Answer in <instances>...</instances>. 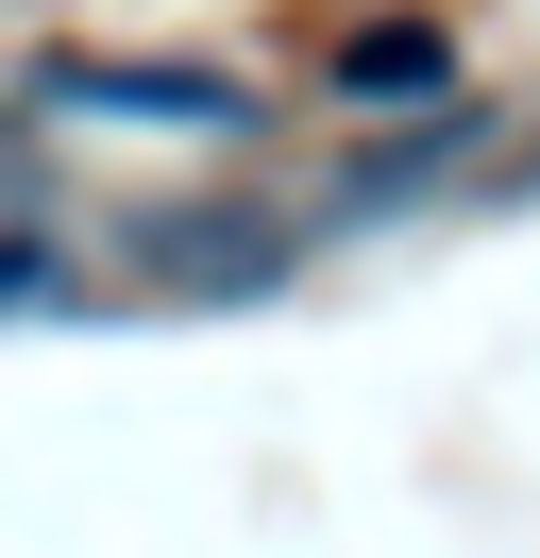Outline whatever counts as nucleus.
Segmentation results:
<instances>
[{"label":"nucleus","mask_w":540,"mask_h":558,"mask_svg":"<svg viewBox=\"0 0 540 558\" xmlns=\"http://www.w3.org/2000/svg\"><path fill=\"white\" fill-rule=\"evenodd\" d=\"M34 288H51V254H34V238H17V254H0V305H34Z\"/></svg>","instance_id":"3"},{"label":"nucleus","mask_w":540,"mask_h":558,"mask_svg":"<svg viewBox=\"0 0 540 558\" xmlns=\"http://www.w3.org/2000/svg\"><path fill=\"white\" fill-rule=\"evenodd\" d=\"M355 85H439V35H355Z\"/></svg>","instance_id":"2"},{"label":"nucleus","mask_w":540,"mask_h":558,"mask_svg":"<svg viewBox=\"0 0 540 558\" xmlns=\"http://www.w3.org/2000/svg\"><path fill=\"white\" fill-rule=\"evenodd\" d=\"M68 102H135V119H236V85H186V69H68Z\"/></svg>","instance_id":"1"}]
</instances>
